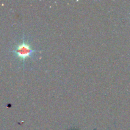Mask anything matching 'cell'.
<instances>
[{"label": "cell", "instance_id": "6da1fadb", "mask_svg": "<svg viewBox=\"0 0 130 130\" xmlns=\"http://www.w3.org/2000/svg\"><path fill=\"white\" fill-rule=\"evenodd\" d=\"M13 52L16 54L17 57L19 59L21 60L22 62L24 64L25 60L30 58L34 53L39 52V51L32 49L29 42L25 41L24 37L22 38V43L16 46L15 50Z\"/></svg>", "mask_w": 130, "mask_h": 130}]
</instances>
